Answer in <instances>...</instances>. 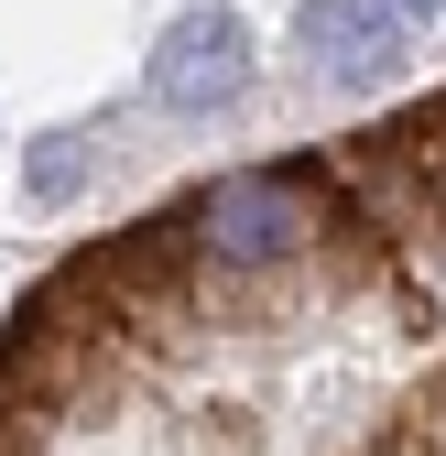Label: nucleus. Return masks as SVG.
<instances>
[{
  "instance_id": "20e7f679",
  "label": "nucleus",
  "mask_w": 446,
  "mask_h": 456,
  "mask_svg": "<svg viewBox=\"0 0 446 456\" xmlns=\"http://www.w3.org/2000/svg\"><path fill=\"white\" fill-rule=\"evenodd\" d=\"M392 12H403V22H425V12H446V0H392Z\"/></svg>"
},
{
  "instance_id": "f03ea898",
  "label": "nucleus",
  "mask_w": 446,
  "mask_h": 456,
  "mask_svg": "<svg viewBox=\"0 0 446 456\" xmlns=\"http://www.w3.org/2000/svg\"><path fill=\"white\" fill-rule=\"evenodd\" d=\"M240 87H251V33L229 12H196V22L163 33V54H153V98L163 109H229Z\"/></svg>"
},
{
  "instance_id": "7ed1b4c3",
  "label": "nucleus",
  "mask_w": 446,
  "mask_h": 456,
  "mask_svg": "<svg viewBox=\"0 0 446 456\" xmlns=\"http://www.w3.org/2000/svg\"><path fill=\"white\" fill-rule=\"evenodd\" d=\"M403 33L414 22L392 12V0H305V54H316L326 77H370Z\"/></svg>"
},
{
  "instance_id": "f257e3e1",
  "label": "nucleus",
  "mask_w": 446,
  "mask_h": 456,
  "mask_svg": "<svg viewBox=\"0 0 446 456\" xmlns=\"http://www.w3.org/2000/svg\"><path fill=\"white\" fill-rule=\"evenodd\" d=\"M0 456H446V98L316 152V217L218 261L163 207L0 337Z\"/></svg>"
}]
</instances>
